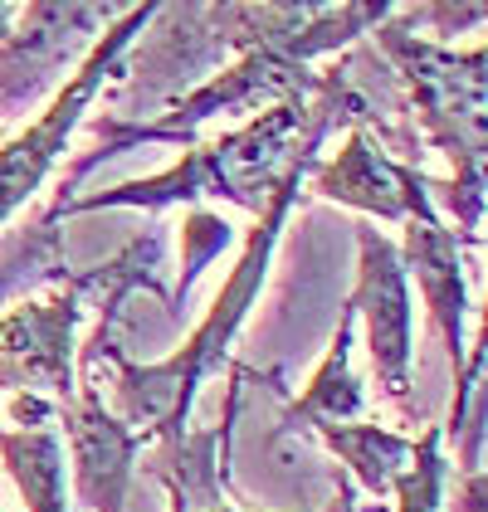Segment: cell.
Segmentation results:
<instances>
[{
	"label": "cell",
	"instance_id": "cell-1",
	"mask_svg": "<svg viewBox=\"0 0 488 512\" xmlns=\"http://www.w3.org/2000/svg\"><path fill=\"white\" fill-rule=\"evenodd\" d=\"M127 35L132 30H118L113 40L98 49V59L83 69L79 79H74V88H64L59 93V103L44 113V122L35 127V132H25L5 157H0V220L20 205V200L30 196L35 186L44 181V171H49V161H54V152H59V142H64V132L74 127V118H79V108L88 103V93L98 88V79H103V69L113 64V54H118L122 44H127Z\"/></svg>",
	"mask_w": 488,
	"mask_h": 512
},
{
	"label": "cell",
	"instance_id": "cell-4",
	"mask_svg": "<svg viewBox=\"0 0 488 512\" xmlns=\"http://www.w3.org/2000/svg\"><path fill=\"white\" fill-rule=\"evenodd\" d=\"M5 15H10V10H0V20H5Z\"/></svg>",
	"mask_w": 488,
	"mask_h": 512
},
{
	"label": "cell",
	"instance_id": "cell-3",
	"mask_svg": "<svg viewBox=\"0 0 488 512\" xmlns=\"http://www.w3.org/2000/svg\"><path fill=\"white\" fill-rule=\"evenodd\" d=\"M5 459L20 473V488L35 512H64V469H59V444L49 434H20L5 439Z\"/></svg>",
	"mask_w": 488,
	"mask_h": 512
},
{
	"label": "cell",
	"instance_id": "cell-2",
	"mask_svg": "<svg viewBox=\"0 0 488 512\" xmlns=\"http://www.w3.org/2000/svg\"><path fill=\"white\" fill-rule=\"evenodd\" d=\"M366 283H362V303L371 313V352L376 366L386 376V386L401 395L406 391V293H401V269L391 244H381L376 235H366Z\"/></svg>",
	"mask_w": 488,
	"mask_h": 512
}]
</instances>
